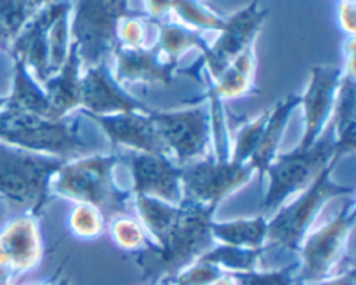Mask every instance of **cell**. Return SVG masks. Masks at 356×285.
<instances>
[{
    "instance_id": "6da1fadb",
    "label": "cell",
    "mask_w": 356,
    "mask_h": 285,
    "mask_svg": "<svg viewBox=\"0 0 356 285\" xmlns=\"http://www.w3.org/2000/svg\"><path fill=\"white\" fill-rule=\"evenodd\" d=\"M179 205V218L170 231L152 249L132 256L141 270L143 280L149 285L170 282L214 245L211 236L214 211L190 200H181Z\"/></svg>"
},
{
    "instance_id": "7a4b0ae2",
    "label": "cell",
    "mask_w": 356,
    "mask_h": 285,
    "mask_svg": "<svg viewBox=\"0 0 356 285\" xmlns=\"http://www.w3.org/2000/svg\"><path fill=\"white\" fill-rule=\"evenodd\" d=\"M120 158L111 155L79 156L65 162L51 181V193L72 200L73 204H90L104 215H115L132 209V193L118 186L113 170Z\"/></svg>"
},
{
    "instance_id": "3957f363",
    "label": "cell",
    "mask_w": 356,
    "mask_h": 285,
    "mask_svg": "<svg viewBox=\"0 0 356 285\" xmlns=\"http://www.w3.org/2000/svg\"><path fill=\"white\" fill-rule=\"evenodd\" d=\"M0 142L58 156L61 160H75L89 149V145L80 136L79 120H49L30 111L19 110L10 104L0 108Z\"/></svg>"
},
{
    "instance_id": "277c9868",
    "label": "cell",
    "mask_w": 356,
    "mask_h": 285,
    "mask_svg": "<svg viewBox=\"0 0 356 285\" xmlns=\"http://www.w3.org/2000/svg\"><path fill=\"white\" fill-rule=\"evenodd\" d=\"M337 163L339 160L330 162L296 200L282 205L273 218L268 219L264 254L271 249L280 252H298L325 204H329L332 198L355 195L353 186H344L332 179V172Z\"/></svg>"
},
{
    "instance_id": "5b68a950",
    "label": "cell",
    "mask_w": 356,
    "mask_h": 285,
    "mask_svg": "<svg viewBox=\"0 0 356 285\" xmlns=\"http://www.w3.org/2000/svg\"><path fill=\"white\" fill-rule=\"evenodd\" d=\"M65 160L0 142V197L31 215L51 200V181Z\"/></svg>"
},
{
    "instance_id": "8992f818",
    "label": "cell",
    "mask_w": 356,
    "mask_h": 285,
    "mask_svg": "<svg viewBox=\"0 0 356 285\" xmlns=\"http://www.w3.org/2000/svg\"><path fill=\"white\" fill-rule=\"evenodd\" d=\"M334 160H343L336 153V136L329 122L323 134L308 148H296L285 155L275 156L264 174L268 188L261 204V214L277 212L289 198L305 191L318 174Z\"/></svg>"
},
{
    "instance_id": "52a82bcc",
    "label": "cell",
    "mask_w": 356,
    "mask_h": 285,
    "mask_svg": "<svg viewBox=\"0 0 356 285\" xmlns=\"http://www.w3.org/2000/svg\"><path fill=\"white\" fill-rule=\"evenodd\" d=\"M356 218L355 195L348 197L343 207L330 221L312 229L302 240L298 252H301L296 285L312 284L332 277L336 268L346 256L348 242L353 233Z\"/></svg>"
},
{
    "instance_id": "ba28073f",
    "label": "cell",
    "mask_w": 356,
    "mask_h": 285,
    "mask_svg": "<svg viewBox=\"0 0 356 285\" xmlns=\"http://www.w3.org/2000/svg\"><path fill=\"white\" fill-rule=\"evenodd\" d=\"M134 10L129 0H72V38L83 68L106 61L117 45V24Z\"/></svg>"
},
{
    "instance_id": "9c48e42d",
    "label": "cell",
    "mask_w": 356,
    "mask_h": 285,
    "mask_svg": "<svg viewBox=\"0 0 356 285\" xmlns=\"http://www.w3.org/2000/svg\"><path fill=\"white\" fill-rule=\"evenodd\" d=\"M152 118L160 132L169 158L184 167L211 156V115L207 104L176 111L152 110Z\"/></svg>"
},
{
    "instance_id": "30bf717a",
    "label": "cell",
    "mask_w": 356,
    "mask_h": 285,
    "mask_svg": "<svg viewBox=\"0 0 356 285\" xmlns=\"http://www.w3.org/2000/svg\"><path fill=\"white\" fill-rule=\"evenodd\" d=\"M256 170L249 163L233 160H214L212 156L183 167V200L218 211L219 204L229 195L250 183Z\"/></svg>"
},
{
    "instance_id": "8fae6325",
    "label": "cell",
    "mask_w": 356,
    "mask_h": 285,
    "mask_svg": "<svg viewBox=\"0 0 356 285\" xmlns=\"http://www.w3.org/2000/svg\"><path fill=\"white\" fill-rule=\"evenodd\" d=\"M259 2L261 0H250L249 6L226 17L225 28L219 31L214 44H209L200 59L191 68L181 70V73L195 76L197 80H200L202 75L211 80L218 79L247 45L256 42L268 16V10L261 9Z\"/></svg>"
},
{
    "instance_id": "7c38bea8",
    "label": "cell",
    "mask_w": 356,
    "mask_h": 285,
    "mask_svg": "<svg viewBox=\"0 0 356 285\" xmlns=\"http://www.w3.org/2000/svg\"><path fill=\"white\" fill-rule=\"evenodd\" d=\"M44 257V238L37 215L28 212L9 219L0 228V285L33 271Z\"/></svg>"
},
{
    "instance_id": "4fadbf2b",
    "label": "cell",
    "mask_w": 356,
    "mask_h": 285,
    "mask_svg": "<svg viewBox=\"0 0 356 285\" xmlns=\"http://www.w3.org/2000/svg\"><path fill=\"white\" fill-rule=\"evenodd\" d=\"M120 162L129 167L132 176V195L159 198L169 204H179L183 200V167L167 156L149 155V153L120 149L117 152Z\"/></svg>"
},
{
    "instance_id": "5bb4252c",
    "label": "cell",
    "mask_w": 356,
    "mask_h": 285,
    "mask_svg": "<svg viewBox=\"0 0 356 285\" xmlns=\"http://www.w3.org/2000/svg\"><path fill=\"white\" fill-rule=\"evenodd\" d=\"M82 115H117L141 111L149 113L152 108L136 99L113 79L106 61L87 66L80 80V108Z\"/></svg>"
},
{
    "instance_id": "9a60e30c",
    "label": "cell",
    "mask_w": 356,
    "mask_h": 285,
    "mask_svg": "<svg viewBox=\"0 0 356 285\" xmlns=\"http://www.w3.org/2000/svg\"><path fill=\"white\" fill-rule=\"evenodd\" d=\"M341 76L343 66L339 65H318L309 70L308 86L301 94L305 131L298 148L312 146L327 129L332 117Z\"/></svg>"
},
{
    "instance_id": "2e32d148",
    "label": "cell",
    "mask_w": 356,
    "mask_h": 285,
    "mask_svg": "<svg viewBox=\"0 0 356 285\" xmlns=\"http://www.w3.org/2000/svg\"><path fill=\"white\" fill-rule=\"evenodd\" d=\"M72 7V0H51L21 30L7 52L19 58L38 83L49 79V30L61 13Z\"/></svg>"
},
{
    "instance_id": "e0dca14e",
    "label": "cell",
    "mask_w": 356,
    "mask_h": 285,
    "mask_svg": "<svg viewBox=\"0 0 356 285\" xmlns=\"http://www.w3.org/2000/svg\"><path fill=\"white\" fill-rule=\"evenodd\" d=\"M149 113L132 111V113L83 115V117L96 122L115 148L169 158V152H167L159 129Z\"/></svg>"
},
{
    "instance_id": "ac0fdd59",
    "label": "cell",
    "mask_w": 356,
    "mask_h": 285,
    "mask_svg": "<svg viewBox=\"0 0 356 285\" xmlns=\"http://www.w3.org/2000/svg\"><path fill=\"white\" fill-rule=\"evenodd\" d=\"M111 56L115 58L113 79L120 86L145 83V86H169L177 73L179 63L170 61L155 44L143 49H125L115 45Z\"/></svg>"
},
{
    "instance_id": "d6986e66",
    "label": "cell",
    "mask_w": 356,
    "mask_h": 285,
    "mask_svg": "<svg viewBox=\"0 0 356 285\" xmlns=\"http://www.w3.org/2000/svg\"><path fill=\"white\" fill-rule=\"evenodd\" d=\"M82 72L83 63L82 58H80L79 45L72 38L68 56H66L59 72L49 76L42 83L59 118H66L72 111L80 108V80H82Z\"/></svg>"
},
{
    "instance_id": "ffe728a7",
    "label": "cell",
    "mask_w": 356,
    "mask_h": 285,
    "mask_svg": "<svg viewBox=\"0 0 356 285\" xmlns=\"http://www.w3.org/2000/svg\"><path fill=\"white\" fill-rule=\"evenodd\" d=\"M209 89L214 90L222 101L238 99V97L249 96L257 92L256 89V42L247 45L228 66L225 72L216 80L207 79L205 75L200 76Z\"/></svg>"
},
{
    "instance_id": "44dd1931",
    "label": "cell",
    "mask_w": 356,
    "mask_h": 285,
    "mask_svg": "<svg viewBox=\"0 0 356 285\" xmlns=\"http://www.w3.org/2000/svg\"><path fill=\"white\" fill-rule=\"evenodd\" d=\"M298 106H301V94H287L285 97L278 99L273 108H270V113H268L259 145H257L252 158L249 160V165L256 172L264 174L268 165L273 162V158L277 156V149L280 146L285 127H287L289 120H291L292 113H294V110Z\"/></svg>"
},
{
    "instance_id": "7402d4cb",
    "label": "cell",
    "mask_w": 356,
    "mask_h": 285,
    "mask_svg": "<svg viewBox=\"0 0 356 285\" xmlns=\"http://www.w3.org/2000/svg\"><path fill=\"white\" fill-rule=\"evenodd\" d=\"M330 124L336 136L337 156L351 155L356 149V73L343 70Z\"/></svg>"
},
{
    "instance_id": "603a6c76",
    "label": "cell",
    "mask_w": 356,
    "mask_h": 285,
    "mask_svg": "<svg viewBox=\"0 0 356 285\" xmlns=\"http://www.w3.org/2000/svg\"><path fill=\"white\" fill-rule=\"evenodd\" d=\"M14 61V80L13 90L7 96V104L19 110L30 111L38 117L49 118V120H63L58 117L51 99L44 87L35 80L28 66L19 58H13Z\"/></svg>"
},
{
    "instance_id": "cb8c5ba5",
    "label": "cell",
    "mask_w": 356,
    "mask_h": 285,
    "mask_svg": "<svg viewBox=\"0 0 356 285\" xmlns=\"http://www.w3.org/2000/svg\"><path fill=\"white\" fill-rule=\"evenodd\" d=\"M268 235V218L259 214L254 218L233 221H212L211 236L214 243L243 249H263Z\"/></svg>"
},
{
    "instance_id": "d4e9b609",
    "label": "cell",
    "mask_w": 356,
    "mask_h": 285,
    "mask_svg": "<svg viewBox=\"0 0 356 285\" xmlns=\"http://www.w3.org/2000/svg\"><path fill=\"white\" fill-rule=\"evenodd\" d=\"M152 24L156 28L155 45L170 61L179 63L181 58L191 49H198L202 54L209 49V42L205 40L202 31L183 26L169 17L162 21H152Z\"/></svg>"
},
{
    "instance_id": "484cf974",
    "label": "cell",
    "mask_w": 356,
    "mask_h": 285,
    "mask_svg": "<svg viewBox=\"0 0 356 285\" xmlns=\"http://www.w3.org/2000/svg\"><path fill=\"white\" fill-rule=\"evenodd\" d=\"M132 209L153 243H159L170 231L181 212L179 204H169L143 195H132Z\"/></svg>"
},
{
    "instance_id": "4316f807",
    "label": "cell",
    "mask_w": 356,
    "mask_h": 285,
    "mask_svg": "<svg viewBox=\"0 0 356 285\" xmlns=\"http://www.w3.org/2000/svg\"><path fill=\"white\" fill-rule=\"evenodd\" d=\"M51 0H0V47H10L28 21Z\"/></svg>"
},
{
    "instance_id": "83f0119b",
    "label": "cell",
    "mask_w": 356,
    "mask_h": 285,
    "mask_svg": "<svg viewBox=\"0 0 356 285\" xmlns=\"http://www.w3.org/2000/svg\"><path fill=\"white\" fill-rule=\"evenodd\" d=\"M264 256L263 249H243L216 243L207 252L202 254L198 259L204 263L214 264L225 273H243V271L259 270V263Z\"/></svg>"
},
{
    "instance_id": "f1b7e54d",
    "label": "cell",
    "mask_w": 356,
    "mask_h": 285,
    "mask_svg": "<svg viewBox=\"0 0 356 285\" xmlns=\"http://www.w3.org/2000/svg\"><path fill=\"white\" fill-rule=\"evenodd\" d=\"M106 229L111 242L118 249L132 254V256L143 252V250L152 249L155 245L148 233H146V229L143 228L141 222L138 221V218L129 215L127 212L111 215L110 221L106 222Z\"/></svg>"
},
{
    "instance_id": "f546056e",
    "label": "cell",
    "mask_w": 356,
    "mask_h": 285,
    "mask_svg": "<svg viewBox=\"0 0 356 285\" xmlns=\"http://www.w3.org/2000/svg\"><path fill=\"white\" fill-rule=\"evenodd\" d=\"M176 23L197 31H221L226 24V17L205 6L202 0H172L170 14Z\"/></svg>"
},
{
    "instance_id": "4dcf8cb0",
    "label": "cell",
    "mask_w": 356,
    "mask_h": 285,
    "mask_svg": "<svg viewBox=\"0 0 356 285\" xmlns=\"http://www.w3.org/2000/svg\"><path fill=\"white\" fill-rule=\"evenodd\" d=\"M70 233L79 240H97L106 231V215L90 204H73L66 219Z\"/></svg>"
},
{
    "instance_id": "1f68e13d",
    "label": "cell",
    "mask_w": 356,
    "mask_h": 285,
    "mask_svg": "<svg viewBox=\"0 0 356 285\" xmlns=\"http://www.w3.org/2000/svg\"><path fill=\"white\" fill-rule=\"evenodd\" d=\"M72 45V7L59 14L49 30V76L59 72Z\"/></svg>"
},
{
    "instance_id": "d6a6232c",
    "label": "cell",
    "mask_w": 356,
    "mask_h": 285,
    "mask_svg": "<svg viewBox=\"0 0 356 285\" xmlns=\"http://www.w3.org/2000/svg\"><path fill=\"white\" fill-rule=\"evenodd\" d=\"M268 113H270V108L264 110L261 115H257V117L252 118L250 122L243 124L242 127L236 131L233 149L229 152V160L238 163H249V160L252 158V155L256 153L257 145H259V139L261 134H263L264 124H266Z\"/></svg>"
},
{
    "instance_id": "836d02e7",
    "label": "cell",
    "mask_w": 356,
    "mask_h": 285,
    "mask_svg": "<svg viewBox=\"0 0 356 285\" xmlns=\"http://www.w3.org/2000/svg\"><path fill=\"white\" fill-rule=\"evenodd\" d=\"M152 21L145 10H134L131 16H125L117 24V44L125 49L148 47V28Z\"/></svg>"
},
{
    "instance_id": "e575fe53",
    "label": "cell",
    "mask_w": 356,
    "mask_h": 285,
    "mask_svg": "<svg viewBox=\"0 0 356 285\" xmlns=\"http://www.w3.org/2000/svg\"><path fill=\"white\" fill-rule=\"evenodd\" d=\"M298 263L277 268V270H252L243 273H229L236 285H296Z\"/></svg>"
},
{
    "instance_id": "d590c367",
    "label": "cell",
    "mask_w": 356,
    "mask_h": 285,
    "mask_svg": "<svg viewBox=\"0 0 356 285\" xmlns=\"http://www.w3.org/2000/svg\"><path fill=\"white\" fill-rule=\"evenodd\" d=\"M225 271L219 270L214 264L204 263L197 259L193 264L184 268L170 280L172 285H212L218 278H221Z\"/></svg>"
},
{
    "instance_id": "8d00e7d4",
    "label": "cell",
    "mask_w": 356,
    "mask_h": 285,
    "mask_svg": "<svg viewBox=\"0 0 356 285\" xmlns=\"http://www.w3.org/2000/svg\"><path fill=\"white\" fill-rule=\"evenodd\" d=\"M337 21L339 26L348 37H355L356 33V10L355 2H339L337 3Z\"/></svg>"
},
{
    "instance_id": "74e56055",
    "label": "cell",
    "mask_w": 356,
    "mask_h": 285,
    "mask_svg": "<svg viewBox=\"0 0 356 285\" xmlns=\"http://www.w3.org/2000/svg\"><path fill=\"white\" fill-rule=\"evenodd\" d=\"M145 13L149 17V21H162L169 17L172 0H145Z\"/></svg>"
},
{
    "instance_id": "f35d334b",
    "label": "cell",
    "mask_w": 356,
    "mask_h": 285,
    "mask_svg": "<svg viewBox=\"0 0 356 285\" xmlns=\"http://www.w3.org/2000/svg\"><path fill=\"white\" fill-rule=\"evenodd\" d=\"M305 285H356L355 268H353V264H351L346 271L336 275V277H329V278H325V280L312 282V284H305Z\"/></svg>"
},
{
    "instance_id": "ab89813d",
    "label": "cell",
    "mask_w": 356,
    "mask_h": 285,
    "mask_svg": "<svg viewBox=\"0 0 356 285\" xmlns=\"http://www.w3.org/2000/svg\"><path fill=\"white\" fill-rule=\"evenodd\" d=\"M63 268H65V264H63L61 268H58V271H56L54 275H52L49 280H44V282H38V284H30V285H58L59 278H61V273H63Z\"/></svg>"
},
{
    "instance_id": "60d3db41",
    "label": "cell",
    "mask_w": 356,
    "mask_h": 285,
    "mask_svg": "<svg viewBox=\"0 0 356 285\" xmlns=\"http://www.w3.org/2000/svg\"><path fill=\"white\" fill-rule=\"evenodd\" d=\"M212 285H236V282H235V278L232 277V275L225 273L221 278H218V280H216Z\"/></svg>"
},
{
    "instance_id": "b9f144b4",
    "label": "cell",
    "mask_w": 356,
    "mask_h": 285,
    "mask_svg": "<svg viewBox=\"0 0 356 285\" xmlns=\"http://www.w3.org/2000/svg\"><path fill=\"white\" fill-rule=\"evenodd\" d=\"M58 285H72V282H70L68 277H61V278H59Z\"/></svg>"
},
{
    "instance_id": "7bdbcfd3",
    "label": "cell",
    "mask_w": 356,
    "mask_h": 285,
    "mask_svg": "<svg viewBox=\"0 0 356 285\" xmlns=\"http://www.w3.org/2000/svg\"><path fill=\"white\" fill-rule=\"evenodd\" d=\"M7 103V96H3V97H0V108H3V104Z\"/></svg>"
},
{
    "instance_id": "ee69618b",
    "label": "cell",
    "mask_w": 356,
    "mask_h": 285,
    "mask_svg": "<svg viewBox=\"0 0 356 285\" xmlns=\"http://www.w3.org/2000/svg\"><path fill=\"white\" fill-rule=\"evenodd\" d=\"M337 2H355V0H337Z\"/></svg>"
},
{
    "instance_id": "f6af8a7d",
    "label": "cell",
    "mask_w": 356,
    "mask_h": 285,
    "mask_svg": "<svg viewBox=\"0 0 356 285\" xmlns=\"http://www.w3.org/2000/svg\"><path fill=\"white\" fill-rule=\"evenodd\" d=\"M170 285H172V284H170Z\"/></svg>"
}]
</instances>
